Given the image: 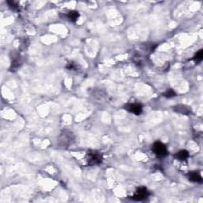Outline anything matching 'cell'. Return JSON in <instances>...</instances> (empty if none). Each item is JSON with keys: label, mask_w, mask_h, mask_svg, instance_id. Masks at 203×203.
<instances>
[{"label": "cell", "mask_w": 203, "mask_h": 203, "mask_svg": "<svg viewBox=\"0 0 203 203\" xmlns=\"http://www.w3.org/2000/svg\"><path fill=\"white\" fill-rule=\"evenodd\" d=\"M125 110L136 115H140L142 113L143 106L139 103H129L125 106Z\"/></svg>", "instance_id": "cell-3"}, {"label": "cell", "mask_w": 203, "mask_h": 203, "mask_svg": "<svg viewBox=\"0 0 203 203\" xmlns=\"http://www.w3.org/2000/svg\"><path fill=\"white\" fill-rule=\"evenodd\" d=\"M175 95H176V94H175V92L173 91L172 89H169L168 91H167L165 93L163 94V96H164V97H166V98L175 97Z\"/></svg>", "instance_id": "cell-10"}, {"label": "cell", "mask_w": 203, "mask_h": 203, "mask_svg": "<svg viewBox=\"0 0 203 203\" xmlns=\"http://www.w3.org/2000/svg\"><path fill=\"white\" fill-rule=\"evenodd\" d=\"M79 17H80V14L77 11H69L67 14V18L71 21H76Z\"/></svg>", "instance_id": "cell-8"}, {"label": "cell", "mask_w": 203, "mask_h": 203, "mask_svg": "<svg viewBox=\"0 0 203 203\" xmlns=\"http://www.w3.org/2000/svg\"><path fill=\"white\" fill-rule=\"evenodd\" d=\"M202 58H203V50L200 49L199 51L196 53V55L194 56V59L196 61H197V62H200V61H202Z\"/></svg>", "instance_id": "cell-9"}, {"label": "cell", "mask_w": 203, "mask_h": 203, "mask_svg": "<svg viewBox=\"0 0 203 203\" xmlns=\"http://www.w3.org/2000/svg\"><path fill=\"white\" fill-rule=\"evenodd\" d=\"M188 178L190 181L194 182H202V178L201 175L197 172L193 171V172H190L188 174Z\"/></svg>", "instance_id": "cell-5"}, {"label": "cell", "mask_w": 203, "mask_h": 203, "mask_svg": "<svg viewBox=\"0 0 203 203\" xmlns=\"http://www.w3.org/2000/svg\"><path fill=\"white\" fill-rule=\"evenodd\" d=\"M175 110L177 111V112L181 113V114H186V115H187V114H189L191 112V110H190V109H189V107H187V106H183V105L176 106L175 107Z\"/></svg>", "instance_id": "cell-6"}, {"label": "cell", "mask_w": 203, "mask_h": 203, "mask_svg": "<svg viewBox=\"0 0 203 203\" xmlns=\"http://www.w3.org/2000/svg\"><path fill=\"white\" fill-rule=\"evenodd\" d=\"M88 163L91 164V165H95V164H99L102 162V156L100 154L97 152H88Z\"/></svg>", "instance_id": "cell-4"}, {"label": "cell", "mask_w": 203, "mask_h": 203, "mask_svg": "<svg viewBox=\"0 0 203 203\" xmlns=\"http://www.w3.org/2000/svg\"><path fill=\"white\" fill-rule=\"evenodd\" d=\"M175 157L176 158V159H178V160L183 161V160H186V159L189 157V152L186 150H181L175 154Z\"/></svg>", "instance_id": "cell-7"}, {"label": "cell", "mask_w": 203, "mask_h": 203, "mask_svg": "<svg viewBox=\"0 0 203 203\" xmlns=\"http://www.w3.org/2000/svg\"><path fill=\"white\" fill-rule=\"evenodd\" d=\"M152 151L157 156L159 157H163L167 155V149L165 144L160 141H156L152 145Z\"/></svg>", "instance_id": "cell-1"}, {"label": "cell", "mask_w": 203, "mask_h": 203, "mask_svg": "<svg viewBox=\"0 0 203 203\" xmlns=\"http://www.w3.org/2000/svg\"><path fill=\"white\" fill-rule=\"evenodd\" d=\"M149 192L148 189L144 186H141L138 187L136 190V193L131 197V198L134 201H143L146 199L147 197L149 196Z\"/></svg>", "instance_id": "cell-2"}]
</instances>
